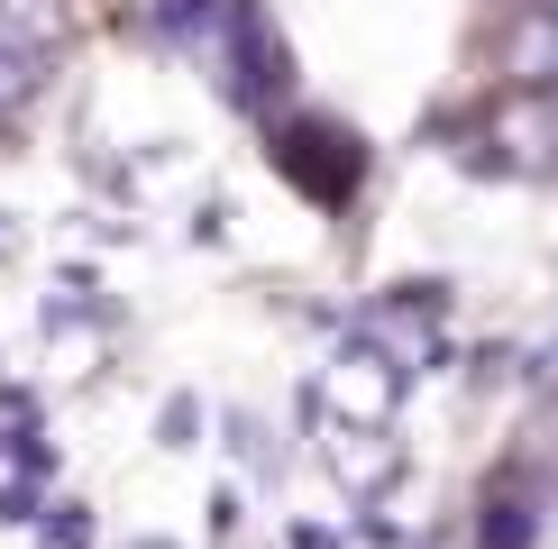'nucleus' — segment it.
I'll return each instance as SVG.
<instances>
[{
  "instance_id": "f257e3e1",
  "label": "nucleus",
  "mask_w": 558,
  "mask_h": 549,
  "mask_svg": "<svg viewBox=\"0 0 558 549\" xmlns=\"http://www.w3.org/2000/svg\"><path fill=\"white\" fill-rule=\"evenodd\" d=\"M56 37H64V10H56V0H0V46H19V56H46Z\"/></svg>"
},
{
  "instance_id": "f03ea898",
  "label": "nucleus",
  "mask_w": 558,
  "mask_h": 549,
  "mask_svg": "<svg viewBox=\"0 0 558 549\" xmlns=\"http://www.w3.org/2000/svg\"><path fill=\"white\" fill-rule=\"evenodd\" d=\"M513 64L522 74H558V0H531V28H522V46H513Z\"/></svg>"
},
{
  "instance_id": "7ed1b4c3",
  "label": "nucleus",
  "mask_w": 558,
  "mask_h": 549,
  "mask_svg": "<svg viewBox=\"0 0 558 549\" xmlns=\"http://www.w3.org/2000/svg\"><path fill=\"white\" fill-rule=\"evenodd\" d=\"M37 83V56H19V46H0V110H19Z\"/></svg>"
}]
</instances>
